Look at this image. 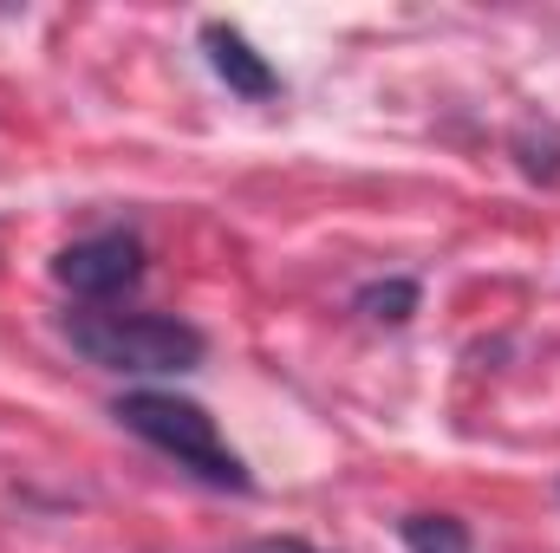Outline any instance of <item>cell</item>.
<instances>
[{"instance_id": "cell-1", "label": "cell", "mask_w": 560, "mask_h": 553, "mask_svg": "<svg viewBox=\"0 0 560 553\" xmlns=\"http://www.w3.org/2000/svg\"><path fill=\"white\" fill-rule=\"evenodd\" d=\"M66 339L118 378H183L202 365L209 339L189 319H163V313H79L66 319Z\"/></svg>"}, {"instance_id": "cell-2", "label": "cell", "mask_w": 560, "mask_h": 553, "mask_svg": "<svg viewBox=\"0 0 560 553\" xmlns=\"http://www.w3.org/2000/svg\"><path fill=\"white\" fill-rule=\"evenodd\" d=\"M112 416L143 436L150 449H163L176 469H189L196 482H209V489H235V495H248L255 489V475H248V462L222 443V430H215V416L202 411V404H189V398H176V391H125Z\"/></svg>"}, {"instance_id": "cell-3", "label": "cell", "mask_w": 560, "mask_h": 553, "mask_svg": "<svg viewBox=\"0 0 560 553\" xmlns=\"http://www.w3.org/2000/svg\"><path fill=\"white\" fill-rule=\"evenodd\" d=\"M52 280L79 299H112L125 286L143 280V242L131 228H105V235H85L72 248L52 255Z\"/></svg>"}, {"instance_id": "cell-4", "label": "cell", "mask_w": 560, "mask_h": 553, "mask_svg": "<svg viewBox=\"0 0 560 553\" xmlns=\"http://www.w3.org/2000/svg\"><path fill=\"white\" fill-rule=\"evenodd\" d=\"M202 52H209V66H215V79L229 85V92H242V98H275L280 92V79H275V66L235 33V26H202Z\"/></svg>"}, {"instance_id": "cell-5", "label": "cell", "mask_w": 560, "mask_h": 553, "mask_svg": "<svg viewBox=\"0 0 560 553\" xmlns=\"http://www.w3.org/2000/svg\"><path fill=\"white\" fill-rule=\"evenodd\" d=\"M405 548L411 553H469V528L456 515H411L405 521Z\"/></svg>"}, {"instance_id": "cell-6", "label": "cell", "mask_w": 560, "mask_h": 553, "mask_svg": "<svg viewBox=\"0 0 560 553\" xmlns=\"http://www.w3.org/2000/svg\"><path fill=\"white\" fill-rule=\"evenodd\" d=\"M411 306H418V286H411V280H378V286H365V293H359V313H365V319H378V326L411 319Z\"/></svg>"}, {"instance_id": "cell-7", "label": "cell", "mask_w": 560, "mask_h": 553, "mask_svg": "<svg viewBox=\"0 0 560 553\" xmlns=\"http://www.w3.org/2000/svg\"><path fill=\"white\" fill-rule=\"evenodd\" d=\"M248 553H313V548L306 541H255Z\"/></svg>"}]
</instances>
